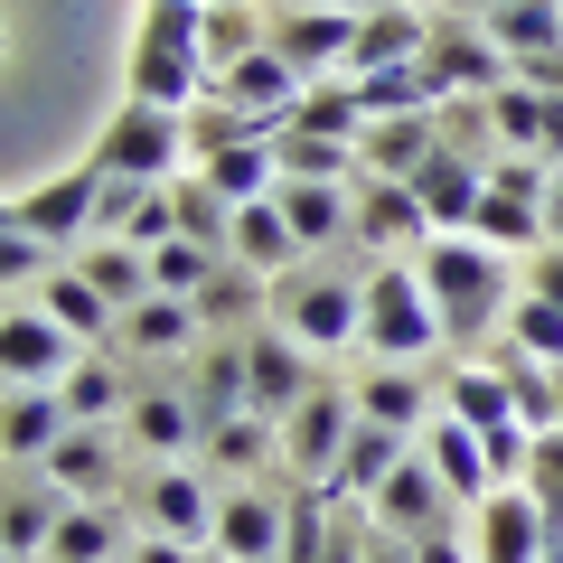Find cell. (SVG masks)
Listing matches in <instances>:
<instances>
[{
  "mask_svg": "<svg viewBox=\"0 0 563 563\" xmlns=\"http://www.w3.org/2000/svg\"><path fill=\"white\" fill-rule=\"evenodd\" d=\"M38 310H47V320H57V329H76V339H103V329H113V301H103L95 282L76 273V263L38 282Z\"/></svg>",
  "mask_w": 563,
  "mask_h": 563,
  "instance_id": "cell-40",
  "label": "cell"
},
{
  "mask_svg": "<svg viewBox=\"0 0 563 563\" xmlns=\"http://www.w3.org/2000/svg\"><path fill=\"white\" fill-rule=\"evenodd\" d=\"M413 563H470V554L442 536V526H432V536H413Z\"/></svg>",
  "mask_w": 563,
  "mask_h": 563,
  "instance_id": "cell-52",
  "label": "cell"
},
{
  "mask_svg": "<svg viewBox=\"0 0 563 563\" xmlns=\"http://www.w3.org/2000/svg\"><path fill=\"white\" fill-rule=\"evenodd\" d=\"M47 254H57V244H38V235H20V225H10V235H0V282H47V273H57Z\"/></svg>",
  "mask_w": 563,
  "mask_h": 563,
  "instance_id": "cell-49",
  "label": "cell"
},
{
  "mask_svg": "<svg viewBox=\"0 0 563 563\" xmlns=\"http://www.w3.org/2000/svg\"><path fill=\"white\" fill-rule=\"evenodd\" d=\"M273 47L301 66L310 85H320V76H339V66H347V47H357V20H339V10H310V0H301L291 20H273Z\"/></svg>",
  "mask_w": 563,
  "mask_h": 563,
  "instance_id": "cell-22",
  "label": "cell"
},
{
  "mask_svg": "<svg viewBox=\"0 0 563 563\" xmlns=\"http://www.w3.org/2000/svg\"><path fill=\"white\" fill-rule=\"evenodd\" d=\"M273 161H282V179H366V161H357V141H320V132H291V122H273Z\"/></svg>",
  "mask_w": 563,
  "mask_h": 563,
  "instance_id": "cell-33",
  "label": "cell"
},
{
  "mask_svg": "<svg viewBox=\"0 0 563 563\" xmlns=\"http://www.w3.org/2000/svg\"><path fill=\"white\" fill-rule=\"evenodd\" d=\"M225 254H244L263 282H273V273L301 263V235H291V217H282L273 198H254V207H235V244H225Z\"/></svg>",
  "mask_w": 563,
  "mask_h": 563,
  "instance_id": "cell-32",
  "label": "cell"
},
{
  "mask_svg": "<svg viewBox=\"0 0 563 563\" xmlns=\"http://www.w3.org/2000/svg\"><path fill=\"white\" fill-rule=\"evenodd\" d=\"M244 385H254V413L282 422L320 376H310V357H301V339H291V329H254V339H244Z\"/></svg>",
  "mask_w": 563,
  "mask_h": 563,
  "instance_id": "cell-16",
  "label": "cell"
},
{
  "mask_svg": "<svg viewBox=\"0 0 563 563\" xmlns=\"http://www.w3.org/2000/svg\"><path fill=\"white\" fill-rule=\"evenodd\" d=\"M198 179L217 188L225 207H254V198H273V188H282V161H273V141H263V132H244V141H217V151H207Z\"/></svg>",
  "mask_w": 563,
  "mask_h": 563,
  "instance_id": "cell-23",
  "label": "cell"
},
{
  "mask_svg": "<svg viewBox=\"0 0 563 563\" xmlns=\"http://www.w3.org/2000/svg\"><path fill=\"white\" fill-rule=\"evenodd\" d=\"M95 235L113 244H169L179 235V198H169V179H103V207H95Z\"/></svg>",
  "mask_w": 563,
  "mask_h": 563,
  "instance_id": "cell-15",
  "label": "cell"
},
{
  "mask_svg": "<svg viewBox=\"0 0 563 563\" xmlns=\"http://www.w3.org/2000/svg\"><path fill=\"white\" fill-rule=\"evenodd\" d=\"M357 395H339V385H310L291 413H282V461L301 470V479H339V461H347V432H357Z\"/></svg>",
  "mask_w": 563,
  "mask_h": 563,
  "instance_id": "cell-6",
  "label": "cell"
},
{
  "mask_svg": "<svg viewBox=\"0 0 563 563\" xmlns=\"http://www.w3.org/2000/svg\"><path fill=\"white\" fill-rule=\"evenodd\" d=\"M526 291H544V301L563 310V244H536V273H526Z\"/></svg>",
  "mask_w": 563,
  "mask_h": 563,
  "instance_id": "cell-50",
  "label": "cell"
},
{
  "mask_svg": "<svg viewBox=\"0 0 563 563\" xmlns=\"http://www.w3.org/2000/svg\"><path fill=\"white\" fill-rule=\"evenodd\" d=\"M442 141H451L442 113H385V122H366V132H357V161H366V179H413Z\"/></svg>",
  "mask_w": 563,
  "mask_h": 563,
  "instance_id": "cell-17",
  "label": "cell"
},
{
  "mask_svg": "<svg viewBox=\"0 0 563 563\" xmlns=\"http://www.w3.org/2000/svg\"><path fill=\"white\" fill-rule=\"evenodd\" d=\"M217 554L225 563H282V498H263V488H225V498H217Z\"/></svg>",
  "mask_w": 563,
  "mask_h": 563,
  "instance_id": "cell-20",
  "label": "cell"
},
{
  "mask_svg": "<svg viewBox=\"0 0 563 563\" xmlns=\"http://www.w3.org/2000/svg\"><path fill=\"white\" fill-rule=\"evenodd\" d=\"M442 413H461L470 432H498V422H517V404H507V376H498V366H451Z\"/></svg>",
  "mask_w": 563,
  "mask_h": 563,
  "instance_id": "cell-41",
  "label": "cell"
},
{
  "mask_svg": "<svg viewBox=\"0 0 563 563\" xmlns=\"http://www.w3.org/2000/svg\"><path fill=\"white\" fill-rule=\"evenodd\" d=\"M141 536H169V544H217V498H207L198 470L161 461L141 479Z\"/></svg>",
  "mask_w": 563,
  "mask_h": 563,
  "instance_id": "cell-11",
  "label": "cell"
},
{
  "mask_svg": "<svg viewBox=\"0 0 563 563\" xmlns=\"http://www.w3.org/2000/svg\"><path fill=\"white\" fill-rule=\"evenodd\" d=\"M76 273L95 282L113 310H141V301H151V254H141V244H113V235H103V244H85V254H76Z\"/></svg>",
  "mask_w": 563,
  "mask_h": 563,
  "instance_id": "cell-35",
  "label": "cell"
},
{
  "mask_svg": "<svg viewBox=\"0 0 563 563\" xmlns=\"http://www.w3.org/2000/svg\"><path fill=\"white\" fill-rule=\"evenodd\" d=\"M488 132H498L507 151H526V161L563 169V95H544V85L507 76L498 95H488Z\"/></svg>",
  "mask_w": 563,
  "mask_h": 563,
  "instance_id": "cell-12",
  "label": "cell"
},
{
  "mask_svg": "<svg viewBox=\"0 0 563 563\" xmlns=\"http://www.w3.org/2000/svg\"><path fill=\"white\" fill-rule=\"evenodd\" d=\"M488 366L507 376V404H517L526 432H563V376H554L544 357H526V347H498Z\"/></svg>",
  "mask_w": 563,
  "mask_h": 563,
  "instance_id": "cell-29",
  "label": "cell"
},
{
  "mask_svg": "<svg viewBox=\"0 0 563 563\" xmlns=\"http://www.w3.org/2000/svg\"><path fill=\"white\" fill-rule=\"evenodd\" d=\"M47 488H57V498H76V507H103V488H113V442H103L95 422H76V432H66L57 451H47Z\"/></svg>",
  "mask_w": 563,
  "mask_h": 563,
  "instance_id": "cell-28",
  "label": "cell"
},
{
  "mask_svg": "<svg viewBox=\"0 0 563 563\" xmlns=\"http://www.w3.org/2000/svg\"><path fill=\"white\" fill-rule=\"evenodd\" d=\"M217 95L235 103L244 122H263V132H273V122L291 113V103H301V95H310V76H301V66H291V57H282L273 38H263L254 57H235V66H225V76H217Z\"/></svg>",
  "mask_w": 563,
  "mask_h": 563,
  "instance_id": "cell-13",
  "label": "cell"
},
{
  "mask_svg": "<svg viewBox=\"0 0 563 563\" xmlns=\"http://www.w3.org/2000/svg\"><path fill=\"white\" fill-rule=\"evenodd\" d=\"M517 76H526V85H544V95H563V47H554V57H526Z\"/></svg>",
  "mask_w": 563,
  "mask_h": 563,
  "instance_id": "cell-53",
  "label": "cell"
},
{
  "mask_svg": "<svg viewBox=\"0 0 563 563\" xmlns=\"http://www.w3.org/2000/svg\"><path fill=\"white\" fill-rule=\"evenodd\" d=\"M207 451H217L225 470H263V461L282 451V432H273L263 413H235V422H207Z\"/></svg>",
  "mask_w": 563,
  "mask_h": 563,
  "instance_id": "cell-47",
  "label": "cell"
},
{
  "mask_svg": "<svg viewBox=\"0 0 563 563\" xmlns=\"http://www.w3.org/2000/svg\"><path fill=\"white\" fill-rule=\"evenodd\" d=\"M122 563H198V544H169V536H141Z\"/></svg>",
  "mask_w": 563,
  "mask_h": 563,
  "instance_id": "cell-51",
  "label": "cell"
},
{
  "mask_svg": "<svg viewBox=\"0 0 563 563\" xmlns=\"http://www.w3.org/2000/svg\"><path fill=\"white\" fill-rule=\"evenodd\" d=\"M179 161H188V113L122 95V113L103 122V141H95V169L103 179H169Z\"/></svg>",
  "mask_w": 563,
  "mask_h": 563,
  "instance_id": "cell-5",
  "label": "cell"
},
{
  "mask_svg": "<svg viewBox=\"0 0 563 563\" xmlns=\"http://www.w3.org/2000/svg\"><path fill=\"white\" fill-rule=\"evenodd\" d=\"M422 38H432V20H422V10H395V0H376V10L357 20L347 76H376V66H422Z\"/></svg>",
  "mask_w": 563,
  "mask_h": 563,
  "instance_id": "cell-25",
  "label": "cell"
},
{
  "mask_svg": "<svg viewBox=\"0 0 563 563\" xmlns=\"http://www.w3.org/2000/svg\"><path fill=\"white\" fill-rule=\"evenodd\" d=\"M244 310H273V282L263 273H207L198 282V329H225V320H244Z\"/></svg>",
  "mask_w": 563,
  "mask_h": 563,
  "instance_id": "cell-43",
  "label": "cell"
},
{
  "mask_svg": "<svg viewBox=\"0 0 563 563\" xmlns=\"http://www.w3.org/2000/svg\"><path fill=\"white\" fill-rule=\"evenodd\" d=\"M544 244H563V169H554V188H544Z\"/></svg>",
  "mask_w": 563,
  "mask_h": 563,
  "instance_id": "cell-54",
  "label": "cell"
},
{
  "mask_svg": "<svg viewBox=\"0 0 563 563\" xmlns=\"http://www.w3.org/2000/svg\"><path fill=\"white\" fill-rule=\"evenodd\" d=\"M544 544H554V507L526 479H507V488L479 498V563H544Z\"/></svg>",
  "mask_w": 563,
  "mask_h": 563,
  "instance_id": "cell-9",
  "label": "cell"
},
{
  "mask_svg": "<svg viewBox=\"0 0 563 563\" xmlns=\"http://www.w3.org/2000/svg\"><path fill=\"white\" fill-rule=\"evenodd\" d=\"M122 339H132L141 357H151V347H161V357H179V347H198V301H169V291H151L141 310H122Z\"/></svg>",
  "mask_w": 563,
  "mask_h": 563,
  "instance_id": "cell-38",
  "label": "cell"
},
{
  "mask_svg": "<svg viewBox=\"0 0 563 563\" xmlns=\"http://www.w3.org/2000/svg\"><path fill=\"white\" fill-rule=\"evenodd\" d=\"M422 76H432V95H498L517 66H507V47L488 38V29L432 20V38H422Z\"/></svg>",
  "mask_w": 563,
  "mask_h": 563,
  "instance_id": "cell-7",
  "label": "cell"
},
{
  "mask_svg": "<svg viewBox=\"0 0 563 563\" xmlns=\"http://www.w3.org/2000/svg\"><path fill=\"white\" fill-rule=\"evenodd\" d=\"M357 347H376L385 366H413V357L442 347V310H432V291H422L413 263H376V273H366V329H357Z\"/></svg>",
  "mask_w": 563,
  "mask_h": 563,
  "instance_id": "cell-4",
  "label": "cell"
},
{
  "mask_svg": "<svg viewBox=\"0 0 563 563\" xmlns=\"http://www.w3.org/2000/svg\"><path fill=\"white\" fill-rule=\"evenodd\" d=\"M10 225H20V198H0V235H10Z\"/></svg>",
  "mask_w": 563,
  "mask_h": 563,
  "instance_id": "cell-58",
  "label": "cell"
},
{
  "mask_svg": "<svg viewBox=\"0 0 563 563\" xmlns=\"http://www.w3.org/2000/svg\"><path fill=\"white\" fill-rule=\"evenodd\" d=\"M95 207H103V169H57V179H38L20 198V235L57 244V254H76V235H95Z\"/></svg>",
  "mask_w": 563,
  "mask_h": 563,
  "instance_id": "cell-8",
  "label": "cell"
},
{
  "mask_svg": "<svg viewBox=\"0 0 563 563\" xmlns=\"http://www.w3.org/2000/svg\"><path fill=\"white\" fill-rule=\"evenodd\" d=\"M198 38H207V66L225 76V66H235V57H254V47L273 38V29H263V10H254V0H207V10H198Z\"/></svg>",
  "mask_w": 563,
  "mask_h": 563,
  "instance_id": "cell-39",
  "label": "cell"
},
{
  "mask_svg": "<svg viewBox=\"0 0 563 563\" xmlns=\"http://www.w3.org/2000/svg\"><path fill=\"white\" fill-rule=\"evenodd\" d=\"M273 329H291L301 347H320V357H339V347H357L366 329V273H273Z\"/></svg>",
  "mask_w": 563,
  "mask_h": 563,
  "instance_id": "cell-3",
  "label": "cell"
},
{
  "mask_svg": "<svg viewBox=\"0 0 563 563\" xmlns=\"http://www.w3.org/2000/svg\"><path fill=\"white\" fill-rule=\"evenodd\" d=\"M310 10H339V20H366V10H376V0H310Z\"/></svg>",
  "mask_w": 563,
  "mask_h": 563,
  "instance_id": "cell-55",
  "label": "cell"
},
{
  "mask_svg": "<svg viewBox=\"0 0 563 563\" xmlns=\"http://www.w3.org/2000/svg\"><path fill=\"white\" fill-rule=\"evenodd\" d=\"M122 554H132V544H122V517H113V507H66L38 563H122Z\"/></svg>",
  "mask_w": 563,
  "mask_h": 563,
  "instance_id": "cell-34",
  "label": "cell"
},
{
  "mask_svg": "<svg viewBox=\"0 0 563 563\" xmlns=\"http://www.w3.org/2000/svg\"><path fill=\"white\" fill-rule=\"evenodd\" d=\"M544 563H563V526H554V544H544Z\"/></svg>",
  "mask_w": 563,
  "mask_h": 563,
  "instance_id": "cell-59",
  "label": "cell"
},
{
  "mask_svg": "<svg viewBox=\"0 0 563 563\" xmlns=\"http://www.w3.org/2000/svg\"><path fill=\"white\" fill-rule=\"evenodd\" d=\"M169 198H179V235H198V244H235V207H225L207 179H179Z\"/></svg>",
  "mask_w": 563,
  "mask_h": 563,
  "instance_id": "cell-48",
  "label": "cell"
},
{
  "mask_svg": "<svg viewBox=\"0 0 563 563\" xmlns=\"http://www.w3.org/2000/svg\"><path fill=\"white\" fill-rule=\"evenodd\" d=\"M0 563H10V554H0Z\"/></svg>",
  "mask_w": 563,
  "mask_h": 563,
  "instance_id": "cell-60",
  "label": "cell"
},
{
  "mask_svg": "<svg viewBox=\"0 0 563 563\" xmlns=\"http://www.w3.org/2000/svg\"><path fill=\"white\" fill-rule=\"evenodd\" d=\"M488 38L507 47V66L554 57V47H563V0H507L498 20H488Z\"/></svg>",
  "mask_w": 563,
  "mask_h": 563,
  "instance_id": "cell-36",
  "label": "cell"
},
{
  "mask_svg": "<svg viewBox=\"0 0 563 563\" xmlns=\"http://www.w3.org/2000/svg\"><path fill=\"white\" fill-rule=\"evenodd\" d=\"M76 376V329L47 310H0V385H66Z\"/></svg>",
  "mask_w": 563,
  "mask_h": 563,
  "instance_id": "cell-10",
  "label": "cell"
},
{
  "mask_svg": "<svg viewBox=\"0 0 563 563\" xmlns=\"http://www.w3.org/2000/svg\"><path fill=\"white\" fill-rule=\"evenodd\" d=\"M357 235L376 244V254H395V244H432V217H422L413 179H357Z\"/></svg>",
  "mask_w": 563,
  "mask_h": 563,
  "instance_id": "cell-18",
  "label": "cell"
},
{
  "mask_svg": "<svg viewBox=\"0 0 563 563\" xmlns=\"http://www.w3.org/2000/svg\"><path fill=\"white\" fill-rule=\"evenodd\" d=\"M395 10H422V20H442V0H395Z\"/></svg>",
  "mask_w": 563,
  "mask_h": 563,
  "instance_id": "cell-57",
  "label": "cell"
},
{
  "mask_svg": "<svg viewBox=\"0 0 563 563\" xmlns=\"http://www.w3.org/2000/svg\"><path fill=\"white\" fill-rule=\"evenodd\" d=\"M122 432H132V442L151 451V461H179L188 442H207V422L188 413L179 395H132V404H122Z\"/></svg>",
  "mask_w": 563,
  "mask_h": 563,
  "instance_id": "cell-31",
  "label": "cell"
},
{
  "mask_svg": "<svg viewBox=\"0 0 563 563\" xmlns=\"http://www.w3.org/2000/svg\"><path fill=\"white\" fill-rule=\"evenodd\" d=\"M413 198H422V217H432V235H470V225H479V198H488V169L442 141V151L413 169Z\"/></svg>",
  "mask_w": 563,
  "mask_h": 563,
  "instance_id": "cell-14",
  "label": "cell"
},
{
  "mask_svg": "<svg viewBox=\"0 0 563 563\" xmlns=\"http://www.w3.org/2000/svg\"><path fill=\"white\" fill-rule=\"evenodd\" d=\"M198 10H207V0H198Z\"/></svg>",
  "mask_w": 563,
  "mask_h": 563,
  "instance_id": "cell-61",
  "label": "cell"
},
{
  "mask_svg": "<svg viewBox=\"0 0 563 563\" xmlns=\"http://www.w3.org/2000/svg\"><path fill=\"white\" fill-rule=\"evenodd\" d=\"M404 461H413V432H395V422H357V432H347V461H339V479H329V498H357V507H376V488L395 479Z\"/></svg>",
  "mask_w": 563,
  "mask_h": 563,
  "instance_id": "cell-19",
  "label": "cell"
},
{
  "mask_svg": "<svg viewBox=\"0 0 563 563\" xmlns=\"http://www.w3.org/2000/svg\"><path fill=\"white\" fill-rule=\"evenodd\" d=\"M217 273V244H198V235H169V244H151V291H169V301H198V282Z\"/></svg>",
  "mask_w": 563,
  "mask_h": 563,
  "instance_id": "cell-44",
  "label": "cell"
},
{
  "mask_svg": "<svg viewBox=\"0 0 563 563\" xmlns=\"http://www.w3.org/2000/svg\"><path fill=\"white\" fill-rule=\"evenodd\" d=\"M507 347H526V357L563 366V310L544 301V291H517V310H507Z\"/></svg>",
  "mask_w": 563,
  "mask_h": 563,
  "instance_id": "cell-45",
  "label": "cell"
},
{
  "mask_svg": "<svg viewBox=\"0 0 563 563\" xmlns=\"http://www.w3.org/2000/svg\"><path fill=\"white\" fill-rule=\"evenodd\" d=\"M57 395H66V422H103V413H122V376H113V357H76V376H66Z\"/></svg>",
  "mask_w": 563,
  "mask_h": 563,
  "instance_id": "cell-46",
  "label": "cell"
},
{
  "mask_svg": "<svg viewBox=\"0 0 563 563\" xmlns=\"http://www.w3.org/2000/svg\"><path fill=\"white\" fill-rule=\"evenodd\" d=\"M66 507H76V498H57V488H0V554H10V563H38Z\"/></svg>",
  "mask_w": 563,
  "mask_h": 563,
  "instance_id": "cell-30",
  "label": "cell"
},
{
  "mask_svg": "<svg viewBox=\"0 0 563 563\" xmlns=\"http://www.w3.org/2000/svg\"><path fill=\"white\" fill-rule=\"evenodd\" d=\"M422 461L442 470V488H451L461 507H479L488 488H498V479H488V442L470 432L461 413H432V422H422Z\"/></svg>",
  "mask_w": 563,
  "mask_h": 563,
  "instance_id": "cell-21",
  "label": "cell"
},
{
  "mask_svg": "<svg viewBox=\"0 0 563 563\" xmlns=\"http://www.w3.org/2000/svg\"><path fill=\"white\" fill-rule=\"evenodd\" d=\"M442 507H461V498L442 488V470L422 461V451L376 488V526H395V536H432V526H442Z\"/></svg>",
  "mask_w": 563,
  "mask_h": 563,
  "instance_id": "cell-24",
  "label": "cell"
},
{
  "mask_svg": "<svg viewBox=\"0 0 563 563\" xmlns=\"http://www.w3.org/2000/svg\"><path fill=\"white\" fill-rule=\"evenodd\" d=\"M66 432H76V422H66V395H57V385H20V395L0 404V451H10V461H47Z\"/></svg>",
  "mask_w": 563,
  "mask_h": 563,
  "instance_id": "cell-27",
  "label": "cell"
},
{
  "mask_svg": "<svg viewBox=\"0 0 563 563\" xmlns=\"http://www.w3.org/2000/svg\"><path fill=\"white\" fill-rule=\"evenodd\" d=\"M235 413H254L244 347H217V357H198V422H235Z\"/></svg>",
  "mask_w": 563,
  "mask_h": 563,
  "instance_id": "cell-42",
  "label": "cell"
},
{
  "mask_svg": "<svg viewBox=\"0 0 563 563\" xmlns=\"http://www.w3.org/2000/svg\"><path fill=\"white\" fill-rule=\"evenodd\" d=\"M432 404H442V395H432L413 366H385V376H366V385H357V413H366V422H395V432L432 422Z\"/></svg>",
  "mask_w": 563,
  "mask_h": 563,
  "instance_id": "cell-37",
  "label": "cell"
},
{
  "mask_svg": "<svg viewBox=\"0 0 563 563\" xmlns=\"http://www.w3.org/2000/svg\"><path fill=\"white\" fill-rule=\"evenodd\" d=\"M273 207L291 217V235H301V254H320V244H339L347 225H357V198H347L339 179H282Z\"/></svg>",
  "mask_w": 563,
  "mask_h": 563,
  "instance_id": "cell-26",
  "label": "cell"
},
{
  "mask_svg": "<svg viewBox=\"0 0 563 563\" xmlns=\"http://www.w3.org/2000/svg\"><path fill=\"white\" fill-rule=\"evenodd\" d=\"M422 291H432V310H442V339L451 347H479L488 329H507V310H517V273H507L498 244L479 235H432L413 254Z\"/></svg>",
  "mask_w": 563,
  "mask_h": 563,
  "instance_id": "cell-1",
  "label": "cell"
},
{
  "mask_svg": "<svg viewBox=\"0 0 563 563\" xmlns=\"http://www.w3.org/2000/svg\"><path fill=\"white\" fill-rule=\"evenodd\" d=\"M132 95L141 103H169V113H188V103L217 95V66H207V38H198V0H151L132 29Z\"/></svg>",
  "mask_w": 563,
  "mask_h": 563,
  "instance_id": "cell-2",
  "label": "cell"
},
{
  "mask_svg": "<svg viewBox=\"0 0 563 563\" xmlns=\"http://www.w3.org/2000/svg\"><path fill=\"white\" fill-rule=\"evenodd\" d=\"M451 10H479V20H498V10H507V0H451Z\"/></svg>",
  "mask_w": 563,
  "mask_h": 563,
  "instance_id": "cell-56",
  "label": "cell"
}]
</instances>
